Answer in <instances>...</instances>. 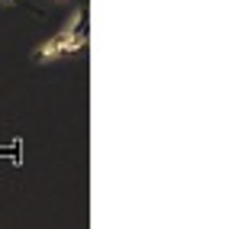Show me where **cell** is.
Returning a JSON list of instances; mask_svg holds the SVG:
<instances>
[{"mask_svg": "<svg viewBox=\"0 0 248 229\" xmlns=\"http://www.w3.org/2000/svg\"><path fill=\"white\" fill-rule=\"evenodd\" d=\"M52 3H71V0H52Z\"/></svg>", "mask_w": 248, "mask_h": 229, "instance_id": "5", "label": "cell"}, {"mask_svg": "<svg viewBox=\"0 0 248 229\" xmlns=\"http://www.w3.org/2000/svg\"><path fill=\"white\" fill-rule=\"evenodd\" d=\"M29 58L36 65H55L62 62V49H58V39L48 36V39H39L36 46H32V52H29Z\"/></svg>", "mask_w": 248, "mask_h": 229, "instance_id": "2", "label": "cell"}, {"mask_svg": "<svg viewBox=\"0 0 248 229\" xmlns=\"http://www.w3.org/2000/svg\"><path fill=\"white\" fill-rule=\"evenodd\" d=\"M55 39H58V49H62V58H74L87 49V33L84 29H58Z\"/></svg>", "mask_w": 248, "mask_h": 229, "instance_id": "1", "label": "cell"}, {"mask_svg": "<svg viewBox=\"0 0 248 229\" xmlns=\"http://www.w3.org/2000/svg\"><path fill=\"white\" fill-rule=\"evenodd\" d=\"M19 3H23V0H0V7H3V10H13V7H19Z\"/></svg>", "mask_w": 248, "mask_h": 229, "instance_id": "4", "label": "cell"}, {"mask_svg": "<svg viewBox=\"0 0 248 229\" xmlns=\"http://www.w3.org/2000/svg\"><path fill=\"white\" fill-rule=\"evenodd\" d=\"M81 26H84V7H74V13H68L62 29H81Z\"/></svg>", "mask_w": 248, "mask_h": 229, "instance_id": "3", "label": "cell"}]
</instances>
